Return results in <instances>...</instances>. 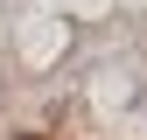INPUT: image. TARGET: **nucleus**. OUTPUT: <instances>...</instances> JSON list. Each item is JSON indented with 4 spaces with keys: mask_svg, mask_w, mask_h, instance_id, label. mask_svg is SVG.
<instances>
[{
    "mask_svg": "<svg viewBox=\"0 0 147 140\" xmlns=\"http://www.w3.org/2000/svg\"><path fill=\"white\" fill-rule=\"evenodd\" d=\"M21 140H42V133H21Z\"/></svg>",
    "mask_w": 147,
    "mask_h": 140,
    "instance_id": "f257e3e1",
    "label": "nucleus"
}]
</instances>
